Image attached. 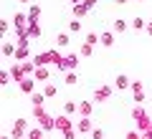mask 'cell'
Returning <instances> with one entry per match:
<instances>
[{"label":"cell","instance_id":"5bb4252c","mask_svg":"<svg viewBox=\"0 0 152 139\" xmlns=\"http://www.w3.org/2000/svg\"><path fill=\"white\" fill-rule=\"evenodd\" d=\"M132 28H134V31H145V28H147V20H145V18H134V20H132Z\"/></svg>","mask_w":152,"mask_h":139},{"label":"cell","instance_id":"277c9868","mask_svg":"<svg viewBox=\"0 0 152 139\" xmlns=\"http://www.w3.org/2000/svg\"><path fill=\"white\" fill-rule=\"evenodd\" d=\"M91 119H89V116H81V119H79V124H76V132H79V134H91Z\"/></svg>","mask_w":152,"mask_h":139},{"label":"cell","instance_id":"7402d4cb","mask_svg":"<svg viewBox=\"0 0 152 139\" xmlns=\"http://www.w3.org/2000/svg\"><path fill=\"white\" fill-rule=\"evenodd\" d=\"M69 31H71V33H79V31H81V20H79V18H74V20L69 23Z\"/></svg>","mask_w":152,"mask_h":139},{"label":"cell","instance_id":"ffe728a7","mask_svg":"<svg viewBox=\"0 0 152 139\" xmlns=\"http://www.w3.org/2000/svg\"><path fill=\"white\" fill-rule=\"evenodd\" d=\"M15 46H13V43H3V56H15Z\"/></svg>","mask_w":152,"mask_h":139},{"label":"cell","instance_id":"52a82bcc","mask_svg":"<svg viewBox=\"0 0 152 139\" xmlns=\"http://www.w3.org/2000/svg\"><path fill=\"white\" fill-rule=\"evenodd\" d=\"M48 68H46V66H36V71H33V79L36 81H43V84H48Z\"/></svg>","mask_w":152,"mask_h":139},{"label":"cell","instance_id":"836d02e7","mask_svg":"<svg viewBox=\"0 0 152 139\" xmlns=\"http://www.w3.org/2000/svg\"><path fill=\"white\" fill-rule=\"evenodd\" d=\"M18 3H31V0H18Z\"/></svg>","mask_w":152,"mask_h":139},{"label":"cell","instance_id":"2e32d148","mask_svg":"<svg viewBox=\"0 0 152 139\" xmlns=\"http://www.w3.org/2000/svg\"><path fill=\"white\" fill-rule=\"evenodd\" d=\"M43 94H46L48 99H51V96H56V94H58V86H53V84H46V86H43Z\"/></svg>","mask_w":152,"mask_h":139},{"label":"cell","instance_id":"d4e9b609","mask_svg":"<svg viewBox=\"0 0 152 139\" xmlns=\"http://www.w3.org/2000/svg\"><path fill=\"white\" fill-rule=\"evenodd\" d=\"M107 134H104V129H91V139H104Z\"/></svg>","mask_w":152,"mask_h":139},{"label":"cell","instance_id":"8992f818","mask_svg":"<svg viewBox=\"0 0 152 139\" xmlns=\"http://www.w3.org/2000/svg\"><path fill=\"white\" fill-rule=\"evenodd\" d=\"M109 96H112V86H102L94 91V101H107Z\"/></svg>","mask_w":152,"mask_h":139},{"label":"cell","instance_id":"f546056e","mask_svg":"<svg viewBox=\"0 0 152 139\" xmlns=\"http://www.w3.org/2000/svg\"><path fill=\"white\" fill-rule=\"evenodd\" d=\"M127 139H142V132H140V129H137V132H129Z\"/></svg>","mask_w":152,"mask_h":139},{"label":"cell","instance_id":"44dd1931","mask_svg":"<svg viewBox=\"0 0 152 139\" xmlns=\"http://www.w3.org/2000/svg\"><path fill=\"white\" fill-rule=\"evenodd\" d=\"M91 53H94V46H91V43H84V46H81V58H89Z\"/></svg>","mask_w":152,"mask_h":139},{"label":"cell","instance_id":"9a60e30c","mask_svg":"<svg viewBox=\"0 0 152 139\" xmlns=\"http://www.w3.org/2000/svg\"><path fill=\"white\" fill-rule=\"evenodd\" d=\"M69 33H58V36H56V46H61V48H64V46H69Z\"/></svg>","mask_w":152,"mask_h":139},{"label":"cell","instance_id":"30bf717a","mask_svg":"<svg viewBox=\"0 0 152 139\" xmlns=\"http://www.w3.org/2000/svg\"><path fill=\"white\" fill-rule=\"evenodd\" d=\"M91 111H94V101H81L79 104V114L81 116H91Z\"/></svg>","mask_w":152,"mask_h":139},{"label":"cell","instance_id":"6da1fadb","mask_svg":"<svg viewBox=\"0 0 152 139\" xmlns=\"http://www.w3.org/2000/svg\"><path fill=\"white\" fill-rule=\"evenodd\" d=\"M33 116L38 119V124L43 127V132H51V129H56V116H48V114L43 111V106H33Z\"/></svg>","mask_w":152,"mask_h":139},{"label":"cell","instance_id":"603a6c76","mask_svg":"<svg viewBox=\"0 0 152 139\" xmlns=\"http://www.w3.org/2000/svg\"><path fill=\"white\" fill-rule=\"evenodd\" d=\"M10 79H13V74H10V71H3V74H0V84H3V86H8V84H10Z\"/></svg>","mask_w":152,"mask_h":139},{"label":"cell","instance_id":"9c48e42d","mask_svg":"<svg viewBox=\"0 0 152 139\" xmlns=\"http://www.w3.org/2000/svg\"><path fill=\"white\" fill-rule=\"evenodd\" d=\"M46 99H48V96H46L43 91H33V94H31V104H33V106H43Z\"/></svg>","mask_w":152,"mask_h":139},{"label":"cell","instance_id":"7c38bea8","mask_svg":"<svg viewBox=\"0 0 152 139\" xmlns=\"http://www.w3.org/2000/svg\"><path fill=\"white\" fill-rule=\"evenodd\" d=\"M99 43H102L104 48H109V46L114 43V31L112 33H102V36H99Z\"/></svg>","mask_w":152,"mask_h":139},{"label":"cell","instance_id":"83f0119b","mask_svg":"<svg viewBox=\"0 0 152 139\" xmlns=\"http://www.w3.org/2000/svg\"><path fill=\"white\" fill-rule=\"evenodd\" d=\"M76 134L79 132H76V127H74V129H69V132H64V139H76Z\"/></svg>","mask_w":152,"mask_h":139},{"label":"cell","instance_id":"1f68e13d","mask_svg":"<svg viewBox=\"0 0 152 139\" xmlns=\"http://www.w3.org/2000/svg\"><path fill=\"white\" fill-rule=\"evenodd\" d=\"M145 31H147V36H152V20H147V28H145Z\"/></svg>","mask_w":152,"mask_h":139},{"label":"cell","instance_id":"4fadbf2b","mask_svg":"<svg viewBox=\"0 0 152 139\" xmlns=\"http://www.w3.org/2000/svg\"><path fill=\"white\" fill-rule=\"evenodd\" d=\"M28 46H18V51H15V58H18V63H23V61H28Z\"/></svg>","mask_w":152,"mask_h":139},{"label":"cell","instance_id":"484cf974","mask_svg":"<svg viewBox=\"0 0 152 139\" xmlns=\"http://www.w3.org/2000/svg\"><path fill=\"white\" fill-rule=\"evenodd\" d=\"M132 99H134V104H142V101H145V91H137V94H132Z\"/></svg>","mask_w":152,"mask_h":139},{"label":"cell","instance_id":"8fae6325","mask_svg":"<svg viewBox=\"0 0 152 139\" xmlns=\"http://www.w3.org/2000/svg\"><path fill=\"white\" fill-rule=\"evenodd\" d=\"M127 28H129V23H127L124 18H117V20H114V25H112V31H114V33H124Z\"/></svg>","mask_w":152,"mask_h":139},{"label":"cell","instance_id":"e0dca14e","mask_svg":"<svg viewBox=\"0 0 152 139\" xmlns=\"http://www.w3.org/2000/svg\"><path fill=\"white\" fill-rule=\"evenodd\" d=\"M41 137H43V127H33L28 132V139H41Z\"/></svg>","mask_w":152,"mask_h":139},{"label":"cell","instance_id":"d6986e66","mask_svg":"<svg viewBox=\"0 0 152 139\" xmlns=\"http://www.w3.org/2000/svg\"><path fill=\"white\" fill-rule=\"evenodd\" d=\"M76 111H79V104H74V101H66L64 114H69V116H71V114H76Z\"/></svg>","mask_w":152,"mask_h":139},{"label":"cell","instance_id":"e575fe53","mask_svg":"<svg viewBox=\"0 0 152 139\" xmlns=\"http://www.w3.org/2000/svg\"><path fill=\"white\" fill-rule=\"evenodd\" d=\"M117 3H127V0H117Z\"/></svg>","mask_w":152,"mask_h":139},{"label":"cell","instance_id":"ac0fdd59","mask_svg":"<svg viewBox=\"0 0 152 139\" xmlns=\"http://www.w3.org/2000/svg\"><path fill=\"white\" fill-rule=\"evenodd\" d=\"M38 15H41V8L33 5L31 10H28V18H31V23H38Z\"/></svg>","mask_w":152,"mask_h":139},{"label":"cell","instance_id":"cb8c5ba5","mask_svg":"<svg viewBox=\"0 0 152 139\" xmlns=\"http://www.w3.org/2000/svg\"><path fill=\"white\" fill-rule=\"evenodd\" d=\"M74 84H76V74L69 71V74H66V86H74Z\"/></svg>","mask_w":152,"mask_h":139},{"label":"cell","instance_id":"d6a6232c","mask_svg":"<svg viewBox=\"0 0 152 139\" xmlns=\"http://www.w3.org/2000/svg\"><path fill=\"white\" fill-rule=\"evenodd\" d=\"M0 139H13V137H10V134H3V137H0Z\"/></svg>","mask_w":152,"mask_h":139},{"label":"cell","instance_id":"3957f363","mask_svg":"<svg viewBox=\"0 0 152 139\" xmlns=\"http://www.w3.org/2000/svg\"><path fill=\"white\" fill-rule=\"evenodd\" d=\"M76 124H71V119H69V114H61V116H56V129L58 132H69V129H74Z\"/></svg>","mask_w":152,"mask_h":139},{"label":"cell","instance_id":"ba28073f","mask_svg":"<svg viewBox=\"0 0 152 139\" xmlns=\"http://www.w3.org/2000/svg\"><path fill=\"white\" fill-rule=\"evenodd\" d=\"M129 86H132V81L127 79L124 74H119L117 79H114V89H117V91H124V89H129Z\"/></svg>","mask_w":152,"mask_h":139},{"label":"cell","instance_id":"4dcf8cb0","mask_svg":"<svg viewBox=\"0 0 152 139\" xmlns=\"http://www.w3.org/2000/svg\"><path fill=\"white\" fill-rule=\"evenodd\" d=\"M8 28H10V23H8V20H0V31L5 33V31H8Z\"/></svg>","mask_w":152,"mask_h":139},{"label":"cell","instance_id":"f1b7e54d","mask_svg":"<svg viewBox=\"0 0 152 139\" xmlns=\"http://www.w3.org/2000/svg\"><path fill=\"white\" fill-rule=\"evenodd\" d=\"M129 89H132V94H137V91H142V81H132V86H129Z\"/></svg>","mask_w":152,"mask_h":139},{"label":"cell","instance_id":"5b68a950","mask_svg":"<svg viewBox=\"0 0 152 139\" xmlns=\"http://www.w3.org/2000/svg\"><path fill=\"white\" fill-rule=\"evenodd\" d=\"M18 86H20L23 94H28V96H31L33 91H36V79H23V81H18Z\"/></svg>","mask_w":152,"mask_h":139},{"label":"cell","instance_id":"4316f807","mask_svg":"<svg viewBox=\"0 0 152 139\" xmlns=\"http://www.w3.org/2000/svg\"><path fill=\"white\" fill-rule=\"evenodd\" d=\"M86 43H91V46H96V43H99V36H96V33H89V36H86Z\"/></svg>","mask_w":152,"mask_h":139},{"label":"cell","instance_id":"7a4b0ae2","mask_svg":"<svg viewBox=\"0 0 152 139\" xmlns=\"http://www.w3.org/2000/svg\"><path fill=\"white\" fill-rule=\"evenodd\" d=\"M26 132H28V122H26V119H15L10 137H13V139H23V137H26Z\"/></svg>","mask_w":152,"mask_h":139}]
</instances>
